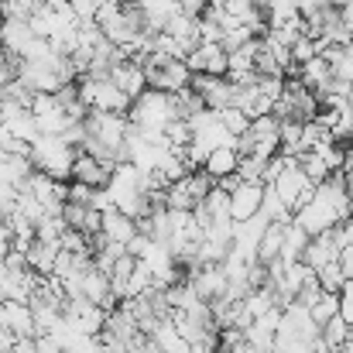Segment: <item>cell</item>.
Instances as JSON below:
<instances>
[{"mask_svg":"<svg viewBox=\"0 0 353 353\" xmlns=\"http://www.w3.org/2000/svg\"><path fill=\"white\" fill-rule=\"evenodd\" d=\"M240 305H243V312L250 316V323H254V319H261L264 312L278 309V302H274V292H271V288H254V292H247V295L240 299Z\"/></svg>","mask_w":353,"mask_h":353,"instance_id":"ac0fdd59","label":"cell"},{"mask_svg":"<svg viewBox=\"0 0 353 353\" xmlns=\"http://www.w3.org/2000/svg\"><path fill=\"white\" fill-rule=\"evenodd\" d=\"M34 41L28 21H14V17H0V52L10 59H24L28 45Z\"/></svg>","mask_w":353,"mask_h":353,"instance_id":"30bf717a","label":"cell"},{"mask_svg":"<svg viewBox=\"0 0 353 353\" xmlns=\"http://www.w3.org/2000/svg\"><path fill=\"white\" fill-rule=\"evenodd\" d=\"M110 172H114V168H107V165H103V161H97L93 154L76 151V161H72V179H69V182H79V185H86V189H107Z\"/></svg>","mask_w":353,"mask_h":353,"instance_id":"9c48e42d","label":"cell"},{"mask_svg":"<svg viewBox=\"0 0 353 353\" xmlns=\"http://www.w3.org/2000/svg\"><path fill=\"white\" fill-rule=\"evenodd\" d=\"M292 223H295V227H302L309 236H319V234L336 230V227H340V216H336V210H333L330 203H323V199H316V196H312L302 210H295Z\"/></svg>","mask_w":353,"mask_h":353,"instance_id":"3957f363","label":"cell"},{"mask_svg":"<svg viewBox=\"0 0 353 353\" xmlns=\"http://www.w3.org/2000/svg\"><path fill=\"white\" fill-rule=\"evenodd\" d=\"M148 76V90H161L168 97H179L189 90L192 83V72L185 62H165V65H154V69H144Z\"/></svg>","mask_w":353,"mask_h":353,"instance_id":"277c9868","label":"cell"},{"mask_svg":"<svg viewBox=\"0 0 353 353\" xmlns=\"http://www.w3.org/2000/svg\"><path fill=\"white\" fill-rule=\"evenodd\" d=\"M137 234V223L130 220V216H123L117 210H110V213H100V236L103 240H110V243H120L123 250H127V240Z\"/></svg>","mask_w":353,"mask_h":353,"instance_id":"4fadbf2b","label":"cell"},{"mask_svg":"<svg viewBox=\"0 0 353 353\" xmlns=\"http://www.w3.org/2000/svg\"><path fill=\"white\" fill-rule=\"evenodd\" d=\"M319 52H323V48H319V41H316V38H309V34H302V38H299L292 48H288L292 65H305V62H312Z\"/></svg>","mask_w":353,"mask_h":353,"instance_id":"cb8c5ba5","label":"cell"},{"mask_svg":"<svg viewBox=\"0 0 353 353\" xmlns=\"http://www.w3.org/2000/svg\"><path fill=\"white\" fill-rule=\"evenodd\" d=\"M120 7H137V3H141V0H117Z\"/></svg>","mask_w":353,"mask_h":353,"instance_id":"836d02e7","label":"cell"},{"mask_svg":"<svg viewBox=\"0 0 353 353\" xmlns=\"http://www.w3.org/2000/svg\"><path fill=\"white\" fill-rule=\"evenodd\" d=\"M295 161H299V168H302V175H305V179H309L312 185H319V182H326V179L333 175V172L326 168V161H323L319 154H312V151H305V154H299Z\"/></svg>","mask_w":353,"mask_h":353,"instance_id":"44dd1931","label":"cell"},{"mask_svg":"<svg viewBox=\"0 0 353 353\" xmlns=\"http://www.w3.org/2000/svg\"><path fill=\"white\" fill-rule=\"evenodd\" d=\"M261 199H264V185L261 182H240L230 192V223H247L261 213Z\"/></svg>","mask_w":353,"mask_h":353,"instance_id":"52a82bcc","label":"cell"},{"mask_svg":"<svg viewBox=\"0 0 353 353\" xmlns=\"http://www.w3.org/2000/svg\"><path fill=\"white\" fill-rule=\"evenodd\" d=\"M28 158L34 165V172H45L55 182H69L72 179V161H76V148L65 144L62 137H38L28 148Z\"/></svg>","mask_w":353,"mask_h":353,"instance_id":"6da1fadb","label":"cell"},{"mask_svg":"<svg viewBox=\"0 0 353 353\" xmlns=\"http://www.w3.org/2000/svg\"><path fill=\"white\" fill-rule=\"evenodd\" d=\"M305 247H309V234L302 230V227H295V223H288L285 227V247H281V264H295V261H302V254H305Z\"/></svg>","mask_w":353,"mask_h":353,"instance_id":"e0dca14e","label":"cell"},{"mask_svg":"<svg viewBox=\"0 0 353 353\" xmlns=\"http://www.w3.org/2000/svg\"><path fill=\"white\" fill-rule=\"evenodd\" d=\"M340 236L336 230H330V234H319V236H309V247H305V254H302V264L316 274V271H323L326 264H336L340 261Z\"/></svg>","mask_w":353,"mask_h":353,"instance_id":"8992f818","label":"cell"},{"mask_svg":"<svg viewBox=\"0 0 353 353\" xmlns=\"http://www.w3.org/2000/svg\"><path fill=\"white\" fill-rule=\"evenodd\" d=\"M340 21H343V24L353 31V0H347V3L340 7Z\"/></svg>","mask_w":353,"mask_h":353,"instance_id":"f546056e","label":"cell"},{"mask_svg":"<svg viewBox=\"0 0 353 353\" xmlns=\"http://www.w3.org/2000/svg\"><path fill=\"white\" fill-rule=\"evenodd\" d=\"M309 93H323L330 83H333V72H330V65H326V59L323 55H316L312 62H305V65H299V76H295Z\"/></svg>","mask_w":353,"mask_h":353,"instance_id":"9a60e30c","label":"cell"},{"mask_svg":"<svg viewBox=\"0 0 353 353\" xmlns=\"http://www.w3.org/2000/svg\"><path fill=\"white\" fill-rule=\"evenodd\" d=\"M185 65L192 76H227V52L223 45H196L185 55Z\"/></svg>","mask_w":353,"mask_h":353,"instance_id":"ba28073f","label":"cell"},{"mask_svg":"<svg viewBox=\"0 0 353 353\" xmlns=\"http://www.w3.org/2000/svg\"><path fill=\"white\" fill-rule=\"evenodd\" d=\"M250 3H254V7H264V0H250Z\"/></svg>","mask_w":353,"mask_h":353,"instance_id":"e575fe53","label":"cell"},{"mask_svg":"<svg viewBox=\"0 0 353 353\" xmlns=\"http://www.w3.org/2000/svg\"><path fill=\"white\" fill-rule=\"evenodd\" d=\"M236 165H240L236 148H213V151L206 154V161H203V172H206L213 182H220V179H227V175H236Z\"/></svg>","mask_w":353,"mask_h":353,"instance_id":"5bb4252c","label":"cell"},{"mask_svg":"<svg viewBox=\"0 0 353 353\" xmlns=\"http://www.w3.org/2000/svg\"><path fill=\"white\" fill-rule=\"evenodd\" d=\"M309 316H312V323L316 326H323V323H330L333 316H340V295H330V292H319V299L309 305Z\"/></svg>","mask_w":353,"mask_h":353,"instance_id":"ffe728a7","label":"cell"},{"mask_svg":"<svg viewBox=\"0 0 353 353\" xmlns=\"http://www.w3.org/2000/svg\"><path fill=\"white\" fill-rule=\"evenodd\" d=\"M340 271H343L347 281H353V247H343V250H340Z\"/></svg>","mask_w":353,"mask_h":353,"instance_id":"83f0119b","label":"cell"},{"mask_svg":"<svg viewBox=\"0 0 353 353\" xmlns=\"http://www.w3.org/2000/svg\"><path fill=\"white\" fill-rule=\"evenodd\" d=\"M14 250V234H10V227H7V220L0 223V261H7V254Z\"/></svg>","mask_w":353,"mask_h":353,"instance_id":"4316f807","label":"cell"},{"mask_svg":"<svg viewBox=\"0 0 353 353\" xmlns=\"http://www.w3.org/2000/svg\"><path fill=\"white\" fill-rule=\"evenodd\" d=\"M316 281H319V288L323 292H330V295H340V288H343V271H340V261L336 264H326L323 271H316Z\"/></svg>","mask_w":353,"mask_h":353,"instance_id":"d4e9b609","label":"cell"},{"mask_svg":"<svg viewBox=\"0 0 353 353\" xmlns=\"http://www.w3.org/2000/svg\"><path fill=\"white\" fill-rule=\"evenodd\" d=\"M343 185H347V196H350V203H353V179H343Z\"/></svg>","mask_w":353,"mask_h":353,"instance_id":"1f68e13d","label":"cell"},{"mask_svg":"<svg viewBox=\"0 0 353 353\" xmlns=\"http://www.w3.org/2000/svg\"><path fill=\"white\" fill-rule=\"evenodd\" d=\"M234 353H261V350H254V347H250V343H240V347H236Z\"/></svg>","mask_w":353,"mask_h":353,"instance_id":"4dcf8cb0","label":"cell"},{"mask_svg":"<svg viewBox=\"0 0 353 353\" xmlns=\"http://www.w3.org/2000/svg\"><path fill=\"white\" fill-rule=\"evenodd\" d=\"M288 210H292V216H295V210H302L309 199H312V192H316V185L302 175V168H299V161L295 158H288L285 161V168L274 175V182L268 185Z\"/></svg>","mask_w":353,"mask_h":353,"instance_id":"7a4b0ae2","label":"cell"},{"mask_svg":"<svg viewBox=\"0 0 353 353\" xmlns=\"http://www.w3.org/2000/svg\"><path fill=\"white\" fill-rule=\"evenodd\" d=\"M261 216L268 220V223H292V210L264 185V199H261Z\"/></svg>","mask_w":353,"mask_h":353,"instance_id":"d6986e66","label":"cell"},{"mask_svg":"<svg viewBox=\"0 0 353 353\" xmlns=\"http://www.w3.org/2000/svg\"><path fill=\"white\" fill-rule=\"evenodd\" d=\"M285 227L288 223H268L264 234H261V243H257V264H271L281 257V247H285Z\"/></svg>","mask_w":353,"mask_h":353,"instance_id":"2e32d148","label":"cell"},{"mask_svg":"<svg viewBox=\"0 0 353 353\" xmlns=\"http://www.w3.org/2000/svg\"><path fill=\"white\" fill-rule=\"evenodd\" d=\"M347 333H350V326H347L340 316H333L330 323H323V326H319V340H323L330 350H340V347H343V340H347Z\"/></svg>","mask_w":353,"mask_h":353,"instance_id":"7402d4cb","label":"cell"},{"mask_svg":"<svg viewBox=\"0 0 353 353\" xmlns=\"http://www.w3.org/2000/svg\"><path fill=\"white\" fill-rule=\"evenodd\" d=\"M216 117L223 123V130L230 134V137H243L247 134V127H250V117L243 114V110H236V107H227V110H216Z\"/></svg>","mask_w":353,"mask_h":353,"instance_id":"603a6c76","label":"cell"},{"mask_svg":"<svg viewBox=\"0 0 353 353\" xmlns=\"http://www.w3.org/2000/svg\"><path fill=\"white\" fill-rule=\"evenodd\" d=\"M59 243H41V240H31V247L24 250V268L38 278H52L55 271V261H59Z\"/></svg>","mask_w":353,"mask_h":353,"instance_id":"7c38bea8","label":"cell"},{"mask_svg":"<svg viewBox=\"0 0 353 353\" xmlns=\"http://www.w3.org/2000/svg\"><path fill=\"white\" fill-rule=\"evenodd\" d=\"M3 330H7L14 340H31V336H38L31 305H24V302H3Z\"/></svg>","mask_w":353,"mask_h":353,"instance_id":"8fae6325","label":"cell"},{"mask_svg":"<svg viewBox=\"0 0 353 353\" xmlns=\"http://www.w3.org/2000/svg\"><path fill=\"white\" fill-rule=\"evenodd\" d=\"M347 52H350V55H353V41H350V45H347Z\"/></svg>","mask_w":353,"mask_h":353,"instance_id":"d590c367","label":"cell"},{"mask_svg":"<svg viewBox=\"0 0 353 353\" xmlns=\"http://www.w3.org/2000/svg\"><path fill=\"white\" fill-rule=\"evenodd\" d=\"M107 79L117 86L120 93L134 103L144 90H148V76H144V65L141 62H134V59H120L110 65V72H107Z\"/></svg>","mask_w":353,"mask_h":353,"instance_id":"5b68a950","label":"cell"},{"mask_svg":"<svg viewBox=\"0 0 353 353\" xmlns=\"http://www.w3.org/2000/svg\"><path fill=\"white\" fill-rule=\"evenodd\" d=\"M336 236H340V247H353V216L336 227Z\"/></svg>","mask_w":353,"mask_h":353,"instance_id":"f1b7e54d","label":"cell"},{"mask_svg":"<svg viewBox=\"0 0 353 353\" xmlns=\"http://www.w3.org/2000/svg\"><path fill=\"white\" fill-rule=\"evenodd\" d=\"M326 3H330V7H333V10H340V7H343V3H347V0H326Z\"/></svg>","mask_w":353,"mask_h":353,"instance_id":"d6a6232c","label":"cell"},{"mask_svg":"<svg viewBox=\"0 0 353 353\" xmlns=\"http://www.w3.org/2000/svg\"><path fill=\"white\" fill-rule=\"evenodd\" d=\"M175 3H179V10L189 14V17H203L206 7H210V0H175Z\"/></svg>","mask_w":353,"mask_h":353,"instance_id":"484cf974","label":"cell"},{"mask_svg":"<svg viewBox=\"0 0 353 353\" xmlns=\"http://www.w3.org/2000/svg\"><path fill=\"white\" fill-rule=\"evenodd\" d=\"M0 223H3V216H0Z\"/></svg>","mask_w":353,"mask_h":353,"instance_id":"8d00e7d4","label":"cell"}]
</instances>
